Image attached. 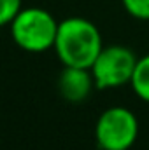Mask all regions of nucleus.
Masks as SVG:
<instances>
[{
	"instance_id": "obj_7",
	"label": "nucleus",
	"mask_w": 149,
	"mask_h": 150,
	"mask_svg": "<svg viewBox=\"0 0 149 150\" xmlns=\"http://www.w3.org/2000/svg\"><path fill=\"white\" fill-rule=\"evenodd\" d=\"M23 9V0H0V28L9 26Z\"/></svg>"
},
{
	"instance_id": "obj_8",
	"label": "nucleus",
	"mask_w": 149,
	"mask_h": 150,
	"mask_svg": "<svg viewBox=\"0 0 149 150\" xmlns=\"http://www.w3.org/2000/svg\"><path fill=\"white\" fill-rule=\"evenodd\" d=\"M125 11L139 19V21H149V0H121Z\"/></svg>"
},
{
	"instance_id": "obj_2",
	"label": "nucleus",
	"mask_w": 149,
	"mask_h": 150,
	"mask_svg": "<svg viewBox=\"0 0 149 150\" xmlns=\"http://www.w3.org/2000/svg\"><path fill=\"white\" fill-rule=\"evenodd\" d=\"M14 44L27 52H46L53 49L58 21L42 7H23L9 25Z\"/></svg>"
},
{
	"instance_id": "obj_3",
	"label": "nucleus",
	"mask_w": 149,
	"mask_h": 150,
	"mask_svg": "<svg viewBox=\"0 0 149 150\" xmlns=\"http://www.w3.org/2000/svg\"><path fill=\"white\" fill-rule=\"evenodd\" d=\"M137 136V115L126 107H111L97 119L95 140L100 150H130Z\"/></svg>"
},
{
	"instance_id": "obj_5",
	"label": "nucleus",
	"mask_w": 149,
	"mask_h": 150,
	"mask_svg": "<svg viewBox=\"0 0 149 150\" xmlns=\"http://www.w3.org/2000/svg\"><path fill=\"white\" fill-rule=\"evenodd\" d=\"M95 87L93 75L90 68L79 67H63L58 77V91L63 100L69 103H81L84 101Z\"/></svg>"
},
{
	"instance_id": "obj_6",
	"label": "nucleus",
	"mask_w": 149,
	"mask_h": 150,
	"mask_svg": "<svg viewBox=\"0 0 149 150\" xmlns=\"http://www.w3.org/2000/svg\"><path fill=\"white\" fill-rule=\"evenodd\" d=\"M130 86L142 101L149 103V54L137 59Z\"/></svg>"
},
{
	"instance_id": "obj_1",
	"label": "nucleus",
	"mask_w": 149,
	"mask_h": 150,
	"mask_svg": "<svg viewBox=\"0 0 149 150\" xmlns=\"http://www.w3.org/2000/svg\"><path fill=\"white\" fill-rule=\"evenodd\" d=\"M102 47L100 30L90 19L74 16L58 23L53 49L63 67L91 68Z\"/></svg>"
},
{
	"instance_id": "obj_4",
	"label": "nucleus",
	"mask_w": 149,
	"mask_h": 150,
	"mask_svg": "<svg viewBox=\"0 0 149 150\" xmlns=\"http://www.w3.org/2000/svg\"><path fill=\"white\" fill-rule=\"evenodd\" d=\"M135 52L126 45H104L90 72L97 89H114L130 84L137 65Z\"/></svg>"
}]
</instances>
